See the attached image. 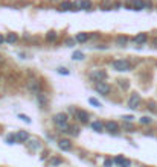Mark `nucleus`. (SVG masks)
<instances>
[{"instance_id": "nucleus-1", "label": "nucleus", "mask_w": 157, "mask_h": 167, "mask_svg": "<svg viewBox=\"0 0 157 167\" xmlns=\"http://www.w3.org/2000/svg\"><path fill=\"white\" fill-rule=\"evenodd\" d=\"M111 65H113V69L116 72H128V70H131V64L127 60H114L111 62Z\"/></svg>"}, {"instance_id": "nucleus-2", "label": "nucleus", "mask_w": 157, "mask_h": 167, "mask_svg": "<svg viewBox=\"0 0 157 167\" xmlns=\"http://www.w3.org/2000/svg\"><path fill=\"white\" fill-rule=\"evenodd\" d=\"M127 6L131 11H142V9H145V2L144 0H128Z\"/></svg>"}, {"instance_id": "nucleus-3", "label": "nucleus", "mask_w": 157, "mask_h": 167, "mask_svg": "<svg viewBox=\"0 0 157 167\" xmlns=\"http://www.w3.org/2000/svg\"><path fill=\"white\" fill-rule=\"evenodd\" d=\"M95 90H96V93H99V94L107 96L110 93V85L105 84L104 81H99V82H96V85H95Z\"/></svg>"}, {"instance_id": "nucleus-4", "label": "nucleus", "mask_w": 157, "mask_h": 167, "mask_svg": "<svg viewBox=\"0 0 157 167\" xmlns=\"http://www.w3.org/2000/svg\"><path fill=\"white\" fill-rule=\"evenodd\" d=\"M140 105V96L137 93H133L131 97L128 99V108L130 109H137V107Z\"/></svg>"}, {"instance_id": "nucleus-5", "label": "nucleus", "mask_w": 157, "mask_h": 167, "mask_svg": "<svg viewBox=\"0 0 157 167\" xmlns=\"http://www.w3.org/2000/svg\"><path fill=\"white\" fill-rule=\"evenodd\" d=\"M40 87H41V84H40V81H37V79H32V81L28 82V90H29L31 93H34V94H38V93H40Z\"/></svg>"}, {"instance_id": "nucleus-6", "label": "nucleus", "mask_w": 157, "mask_h": 167, "mask_svg": "<svg viewBox=\"0 0 157 167\" xmlns=\"http://www.w3.org/2000/svg\"><path fill=\"white\" fill-rule=\"evenodd\" d=\"M75 114H76V119L79 120L81 123H87V122H89V117H90V116H89V112L84 111V109H76Z\"/></svg>"}, {"instance_id": "nucleus-7", "label": "nucleus", "mask_w": 157, "mask_h": 167, "mask_svg": "<svg viewBox=\"0 0 157 167\" xmlns=\"http://www.w3.org/2000/svg\"><path fill=\"white\" fill-rule=\"evenodd\" d=\"M90 78H92L95 82H99V81H104V79L107 78V73L104 72V70H96V72H93L90 74Z\"/></svg>"}, {"instance_id": "nucleus-8", "label": "nucleus", "mask_w": 157, "mask_h": 167, "mask_svg": "<svg viewBox=\"0 0 157 167\" xmlns=\"http://www.w3.org/2000/svg\"><path fill=\"white\" fill-rule=\"evenodd\" d=\"M58 147H60L61 150H64V152H69V150H72V143H70V140L63 138V140L58 141Z\"/></svg>"}, {"instance_id": "nucleus-9", "label": "nucleus", "mask_w": 157, "mask_h": 167, "mask_svg": "<svg viewBox=\"0 0 157 167\" xmlns=\"http://www.w3.org/2000/svg\"><path fill=\"white\" fill-rule=\"evenodd\" d=\"M66 122H67V116H66L64 112H58V114L53 116V123H55L57 126H60V125L66 123Z\"/></svg>"}, {"instance_id": "nucleus-10", "label": "nucleus", "mask_w": 157, "mask_h": 167, "mask_svg": "<svg viewBox=\"0 0 157 167\" xmlns=\"http://www.w3.org/2000/svg\"><path fill=\"white\" fill-rule=\"evenodd\" d=\"M15 140H17L18 143H26V141L29 140V134L26 131H18L15 134Z\"/></svg>"}, {"instance_id": "nucleus-11", "label": "nucleus", "mask_w": 157, "mask_h": 167, "mask_svg": "<svg viewBox=\"0 0 157 167\" xmlns=\"http://www.w3.org/2000/svg\"><path fill=\"white\" fill-rule=\"evenodd\" d=\"M146 41H148V34H145V32H140V34H137L134 36V43L136 44H145Z\"/></svg>"}, {"instance_id": "nucleus-12", "label": "nucleus", "mask_w": 157, "mask_h": 167, "mask_svg": "<svg viewBox=\"0 0 157 167\" xmlns=\"http://www.w3.org/2000/svg\"><path fill=\"white\" fill-rule=\"evenodd\" d=\"M105 129L109 132L116 134V132H119V125H118L116 122H107V123H105Z\"/></svg>"}, {"instance_id": "nucleus-13", "label": "nucleus", "mask_w": 157, "mask_h": 167, "mask_svg": "<svg viewBox=\"0 0 157 167\" xmlns=\"http://www.w3.org/2000/svg\"><path fill=\"white\" fill-rule=\"evenodd\" d=\"M37 102H38V105L41 108H46L48 107V97L44 94H41V93H38L37 94Z\"/></svg>"}, {"instance_id": "nucleus-14", "label": "nucleus", "mask_w": 157, "mask_h": 167, "mask_svg": "<svg viewBox=\"0 0 157 167\" xmlns=\"http://www.w3.org/2000/svg\"><path fill=\"white\" fill-rule=\"evenodd\" d=\"M114 163H116V164H119V166H131V163H130L127 158H124V156H121V155L114 158Z\"/></svg>"}, {"instance_id": "nucleus-15", "label": "nucleus", "mask_w": 157, "mask_h": 167, "mask_svg": "<svg viewBox=\"0 0 157 167\" xmlns=\"http://www.w3.org/2000/svg\"><path fill=\"white\" fill-rule=\"evenodd\" d=\"M104 128H105V125L101 123V122H93L92 123V129L95 132H104Z\"/></svg>"}, {"instance_id": "nucleus-16", "label": "nucleus", "mask_w": 157, "mask_h": 167, "mask_svg": "<svg viewBox=\"0 0 157 167\" xmlns=\"http://www.w3.org/2000/svg\"><path fill=\"white\" fill-rule=\"evenodd\" d=\"M79 8H81L83 11H90V9H92V2H90V0H81V2H79Z\"/></svg>"}, {"instance_id": "nucleus-17", "label": "nucleus", "mask_w": 157, "mask_h": 167, "mask_svg": "<svg viewBox=\"0 0 157 167\" xmlns=\"http://www.w3.org/2000/svg\"><path fill=\"white\" fill-rule=\"evenodd\" d=\"M60 9L61 11H72V2H69V0L63 2L60 5Z\"/></svg>"}, {"instance_id": "nucleus-18", "label": "nucleus", "mask_w": 157, "mask_h": 167, "mask_svg": "<svg viewBox=\"0 0 157 167\" xmlns=\"http://www.w3.org/2000/svg\"><path fill=\"white\" fill-rule=\"evenodd\" d=\"M78 43H85L87 40H89V34H85V32H79L78 35H76V38H75Z\"/></svg>"}, {"instance_id": "nucleus-19", "label": "nucleus", "mask_w": 157, "mask_h": 167, "mask_svg": "<svg viewBox=\"0 0 157 167\" xmlns=\"http://www.w3.org/2000/svg\"><path fill=\"white\" fill-rule=\"evenodd\" d=\"M72 58L75 61H83L84 60V53H83L81 50H75V52H73V55H72Z\"/></svg>"}, {"instance_id": "nucleus-20", "label": "nucleus", "mask_w": 157, "mask_h": 167, "mask_svg": "<svg viewBox=\"0 0 157 167\" xmlns=\"http://www.w3.org/2000/svg\"><path fill=\"white\" fill-rule=\"evenodd\" d=\"M17 40H18L17 34H8V35H6V43H9V44L17 43Z\"/></svg>"}, {"instance_id": "nucleus-21", "label": "nucleus", "mask_w": 157, "mask_h": 167, "mask_svg": "<svg viewBox=\"0 0 157 167\" xmlns=\"http://www.w3.org/2000/svg\"><path fill=\"white\" fill-rule=\"evenodd\" d=\"M116 43H118V46H121V47H124V46H125V44L128 43V38H127V36H118Z\"/></svg>"}, {"instance_id": "nucleus-22", "label": "nucleus", "mask_w": 157, "mask_h": 167, "mask_svg": "<svg viewBox=\"0 0 157 167\" xmlns=\"http://www.w3.org/2000/svg\"><path fill=\"white\" fill-rule=\"evenodd\" d=\"M89 103H90V105H93L95 108H101V107H102V103H101L99 100H96L95 97H90V99H89Z\"/></svg>"}, {"instance_id": "nucleus-23", "label": "nucleus", "mask_w": 157, "mask_h": 167, "mask_svg": "<svg viewBox=\"0 0 157 167\" xmlns=\"http://www.w3.org/2000/svg\"><path fill=\"white\" fill-rule=\"evenodd\" d=\"M28 146H29L31 150H38V149H40V141L34 140V141H31V144H28Z\"/></svg>"}, {"instance_id": "nucleus-24", "label": "nucleus", "mask_w": 157, "mask_h": 167, "mask_svg": "<svg viewBox=\"0 0 157 167\" xmlns=\"http://www.w3.org/2000/svg\"><path fill=\"white\" fill-rule=\"evenodd\" d=\"M49 164L50 166H60V164H63V160H60V158H50Z\"/></svg>"}, {"instance_id": "nucleus-25", "label": "nucleus", "mask_w": 157, "mask_h": 167, "mask_svg": "<svg viewBox=\"0 0 157 167\" xmlns=\"http://www.w3.org/2000/svg\"><path fill=\"white\" fill-rule=\"evenodd\" d=\"M46 40H48V41H55V40H57V34H55L53 31L48 32V35H46Z\"/></svg>"}, {"instance_id": "nucleus-26", "label": "nucleus", "mask_w": 157, "mask_h": 167, "mask_svg": "<svg viewBox=\"0 0 157 167\" xmlns=\"http://www.w3.org/2000/svg\"><path fill=\"white\" fill-rule=\"evenodd\" d=\"M151 122H153V120L149 119V117H146V116H144V117H140V123H142V125H149Z\"/></svg>"}, {"instance_id": "nucleus-27", "label": "nucleus", "mask_w": 157, "mask_h": 167, "mask_svg": "<svg viewBox=\"0 0 157 167\" xmlns=\"http://www.w3.org/2000/svg\"><path fill=\"white\" fill-rule=\"evenodd\" d=\"M14 141H17V140H15V135H8V137H6V143L8 144H14Z\"/></svg>"}, {"instance_id": "nucleus-28", "label": "nucleus", "mask_w": 157, "mask_h": 167, "mask_svg": "<svg viewBox=\"0 0 157 167\" xmlns=\"http://www.w3.org/2000/svg\"><path fill=\"white\" fill-rule=\"evenodd\" d=\"M18 119L23 120V122H26V123H31V119H29L28 116H24V114H18Z\"/></svg>"}, {"instance_id": "nucleus-29", "label": "nucleus", "mask_w": 157, "mask_h": 167, "mask_svg": "<svg viewBox=\"0 0 157 167\" xmlns=\"http://www.w3.org/2000/svg\"><path fill=\"white\" fill-rule=\"evenodd\" d=\"M78 131H79L78 128H73V126H70V128H69V131H67V132H70L72 135H78Z\"/></svg>"}, {"instance_id": "nucleus-30", "label": "nucleus", "mask_w": 157, "mask_h": 167, "mask_svg": "<svg viewBox=\"0 0 157 167\" xmlns=\"http://www.w3.org/2000/svg\"><path fill=\"white\" fill-rule=\"evenodd\" d=\"M113 164H114V160H111V158H107L104 161V166H113Z\"/></svg>"}, {"instance_id": "nucleus-31", "label": "nucleus", "mask_w": 157, "mask_h": 167, "mask_svg": "<svg viewBox=\"0 0 157 167\" xmlns=\"http://www.w3.org/2000/svg\"><path fill=\"white\" fill-rule=\"evenodd\" d=\"M58 73H60V74H69V70H67V69H64V67H60V69H58Z\"/></svg>"}, {"instance_id": "nucleus-32", "label": "nucleus", "mask_w": 157, "mask_h": 167, "mask_svg": "<svg viewBox=\"0 0 157 167\" xmlns=\"http://www.w3.org/2000/svg\"><path fill=\"white\" fill-rule=\"evenodd\" d=\"M119 85L122 88H128V81H119Z\"/></svg>"}, {"instance_id": "nucleus-33", "label": "nucleus", "mask_w": 157, "mask_h": 167, "mask_svg": "<svg viewBox=\"0 0 157 167\" xmlns=\"http://www.w3.org/2000/svg\"><path fill=\"white\" fill-rule=\"evenodd\" d=\"M149 109H151V111H157L156 103H154V102H149Z\"/></svg>"}, {"instance_id": "nucleus-34", "label": "nucleus", "mask_w": 157, "mask_h": 167, "mask_svg": "<svg viewBox=\"0 0 157 167\" xmlns=\"http://www.w3.org/2000/svg\"><path fill=\"white\" fill-rule=\"evenodd\" d=\"M122 119L125 120V122H131V120H133L134 117H133V116H124V117H122Z\"/></svg>"}, {"instance_id": "nucleus-35", "label": "nucleus", "mask_w": 157, "mask_h": 167, "mask_svg": "<svg viewBox=\"0 0 157 167\" xmlns=\"http://www.w3.org/2000/svg\"><path fill=\"white\" fill-rule=\"evenodd\" d=\"M5 41H6V38H5V36H3L2 34H0V46H2V44H3Z\"/></svg>"}, {"instance_id": "nucleus-36", "label": "nucleus", "mask_w": 157, "mask_h": 167, "mask_svg": "<svg viewBox=\"0 0 157 167\" xmlns=\"http://www.w3.org/2000/svg\"><path fill=\"white\" fill-rule=\"evenodd\" d=\"M153 44H154V46H156V47H157V38H154V41H153Z\"/></svg>"}]
</instances>
